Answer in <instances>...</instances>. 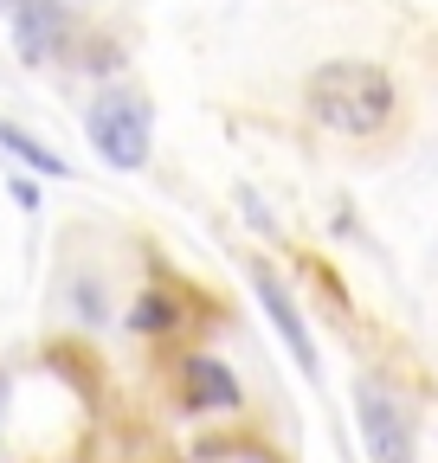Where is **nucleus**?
<instances>
[{
    "instance_id": "nucleus-1",
    "label": "nucleus",
    "mask_w": 438,
    "mask_h": 463,
    "mask_svg": "<svg viewBox=\"0 0 438 463\" xmlns=\"http://www.w3.org/2000/svg\"><path fill=\"white\" fill-rule=\"evenodd\" d=\"M309 116L322 129H336V136H380L394 123V78L367 65V58H328V65L309 71Z\"/></svg>"
},
{
    "instance_id": "nucleus-2",
    "label": "nucleus",
    "mask_w": 438,
    "mask_h": 463,
    "mask_svg": "<svg viewBox=\"0 0 438 463\" xmlns=\"http://www.w3.org/2000/svg\"><path fill=\"white\" fill-rule=\"evenodd\" d=\"M90 142L110 167H142L148 161V103L136 90H103L90 103Z\"/></svg>"
},
{
    "instance_id": "nucleus-3",
    "label": "nucleus",
    "mask_w": 438,
    "mask_h": 463,
    "mask_svg": "<svg viewBox=\"0 0 438 463\" xmlns=\"http://www.w3.org/2000/svg\"><path fill=\"white\" fill-rule=\"evenodd\" d=\"M355 412H361V444L374 463H413V419L380 380H361Z\"/></svg>"
},
{
    "instance_id": "nucleus-4",
    "label": "nucleus",
    "mask_w": 438,
    "mask_h": 463,
    "mask_svg": "<svg viewBox=\"0 0 438 463\" xmlns=\"http://www.w3.org/2000/svg\"><path fill=\"white\" fill-rule=\"evenodd\" d=\"M65 14H71V0H14V39H20V52L33 58V65L59 52Z\"/></svg>"
},
{
    "instance_id": "nucleus-5",
    "label": "nucleus",
    "mask_w": 438,
    "mask_h": 463,
    "mask_svg": "<svg viewBox=\"0 0 438 463\" xmlns=\"http://www.w3.org/2000/svg\"><path fill=\"white\" fill-rule=\"evenodd\" d=\"M181 386H187L194 412H233L239 405V380L226 373V361H213V354H187L181 361Z\"/></svg>"
},
{
    "instance_id": "nucleus-6",
    "label": "nucleus",
    "mask_w": 438,
    "mask_h": 463,
    "mask_svg": "<svg viewBox=\"0 0 438 463\" xmlns=\"http://www.w3.org/2000/svg\"><path fill=\"white\" fill-rule=\"evenodd\" d=\"M258 303H264V316H271V328L284 335V347L297 354V367L303 373H316V341H309V328H303V316H297V303L278 289V277L271 270H258Z\"/></svg>"
},
{
    "instance_id": "nucleus-7",
    "label": "nucleus",
    "mask_w": 438,
    "mask_h": 463,
    "mask_svg": "<svg viewBox=\"0 0 438 463\" xmlns=\"http://www.w3.org/2000/svg\"><path fill=\"white\" fill-rule=\"evenodd\" d=\"M0 148H7V155H20V161H26L33 174H45V181H65V161L52 155L45 142H33V136H26L20 123H0Z\"/></svg>"
},
{
    "instance_id": "nucleus-8",
    "label": "nucleus",
    "mask_w": 438,
    "mask_h": 463,
    "mask_svg": "<svg viewBox=\"0 0 438 463\" xmlns=\"http://www.w3.org/2000/svg\"><path fill=\"white\" fill-rule=\"evenodd\" d=\"M175 322V303L168 297H155V289H148V297L129 309V328H142V335H155V328H168Z\"/></svg>"
},
{
    "instance_id": "nucleus-9",
    "label": "nucleus",
    "mask_w": 438,
    "mask_h": 463,
    "mask_svg": "<svg viewBox=\"0 0 438 463\" xmlns=\"http://www.w3.org/2000/svg\"><path fill=\"white\" fill-rule=\"evenodd\" d=\"M0 7H14V0H0Z\"/></svg>"
}]
</instances>
